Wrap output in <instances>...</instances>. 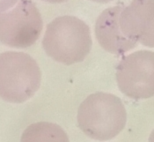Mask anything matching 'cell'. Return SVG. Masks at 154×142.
I'll use <instances>...</instances> for the list:
<instances>
[{"instance_id": "2", "label": "cell", "mask_w": 154, "mask_h": 142, "mask_svg": "<svg viewBox=\"0 0 154 142\" xmlns=\"http://www.w3.org/2000/svg\"><path fill=\"white\" fill-rule=\"evenodd\" d=\"M90 28L74 16H61L47 26L42 46L48 57L66 65L82 62L92 49Z\"/></svg>"}, {"instance_id": "4", "label": "cell", "mask_w": 154, "mask_h": 142, "mask_svg": "<svg viewBox=\"0 0 154 142\" xmlns=\"http://www.w3.org/2000/svg\"><path fill=\"white\" fill-rule=\"evenodd\" d=\"M43 27L42 15L31 0H20L8 12H0V43L12 48L34 45Z\"/></svg>"}, {"instance_id": "5", "label": "cell", "mask_w": 154, "mask_h": 142, "mask_svg": "<svg viewBox=\"0 0 154 142\" xmlns=\"http://www.w3.org/2000/svg\"><path fill=\"white\" fill-rule=\"evenodd\" d=\"M120 91L135 99L154 96V52L138 50L123 57L116 68Z\"/></svg>"}, {"instance_id": "12", "label": "cell", "mask_w": 154, "mask_h": 142, "mask_svg": "<svg viewBox=\"0 0 154 142\" xmlns=\"http://www.w3.org/2000/svg\"><path fill=\"white\" fill-rule=\"evenodd\" d=\"M148 142H154V130L152 131V133L149 137V141Z\"/></svg>"}, {"instance_id": "3", "label": "cell", "mask_w": 154, "mask_h": 142, "mask_svg": "<svg viewBox=\"0 0 154 142\" xmlns=\"http://www.w3.org/2000/svg\"><path fill=\"white\" fill-rule=\"evenodd\" d=\"M42 73L35 60L24 52L0 54V98L12 103L30 99L41 86Z\"/></svg>"}, {"instance_id": "9", "label": "cell", "mask_w": 154, "mask_h": 142, "mask_svg": "<svg viewBox=\"0 0 154 142\" xmlns=\"http://www.w3.org/2000/svg\"><path fill=\"white\" fill-rule=\"evenodd\" d=\"M18 0H0V12H5L13 6Z\"/></svg>"}, {"instance_id": "10", "label": "cell", "mask_w": 154, "mask_h": 142, "mask_svg": "<svg viewBox=\"0 0 154 142\" xmlns=\"http://www.w3.org/2000/svg\"><path fill=\"white\" fill-rule=\"evenodd\" d=\"M45 2L48 3H52V4H56V3H63V2H66L68 0H43Z\"/></svg>"}, {"instance_id": "8", "label": "cell", "mask_w": 154, "mask_h": 142, "mask_svg": "<svg viewBox=\"0 0 154 142\" xmlns=\"http://www.w3.org/2000/svg\"><path fill=\"white\" fill-rule=\"evenodd\" d=\"M20 142H70V140L66 132L58 125L49 122H38L26 128Z\"/></svg>"}, {"instance_id": "1", "label": "cell", "mask_w": 154, "mask_h": 142, "mask_svg": "<svg viewBox=\"0 0 154 142\" xmlns=\"http://www.w3.org/2000/svg\"><path fill=\"white\" fill-rule=\"evenodd\" d=\"M77 118L79 128L85 135L99 141H107L123 130L127 111L119 97L98 92L82 102Z\"/></svg>"}, {"instance_id": "11", "label": "cell", "mask_w": 154, "mask_h": 142, "mask_svg": "<svg viewBox=\"0 0 154 142\" xmlns=\"http://www.w3.org/2000/svg\"><path fill=\"white\" fill-rule=\"evenodd\" d=\"M91 1L97 2V3H101V4H105V3H108V2L113 1V0H91Z\"/></svg>"}, {"instance_id": "6", "label": "cell", "mask_w": 154, "mask_h": 142, "mask_svg": "<svg viewBox=\"0 0 154 142\" xmlns=\"http://www.w3.org/2000/svg\"><path fill=\"white\" fill-rule=\"evenodd\" d=\"M120 25L129 39L154 48V0H133L121 12Z\"/></svg>"}, {"instance_id": "7", "label": "cell", "mask_w": 154, "mask_h": 142, "mask_svg": "<svg viewBox=\"0 0 154 142\" xmlns=\"http://www.w3.org/2000/svg\"><path fill=\"white\" fill-rule=\"evenodd\" d=\"M123 8L122 5L107 8L100 14L95 23V36L100 45L107 52L119 56L136 48L137 44L122 31L120 15Z\"/></svg>"}]
</instances>
